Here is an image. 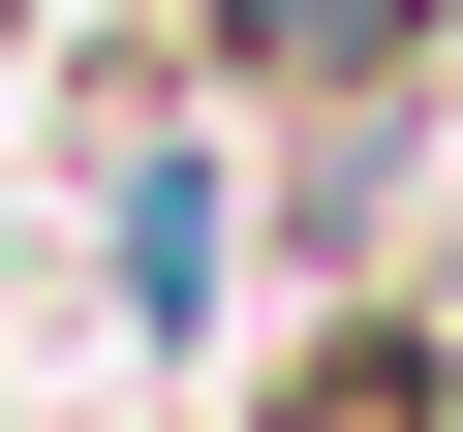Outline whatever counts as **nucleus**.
Listing matches in <instances>:
<instances>
[{"label": "nucleus", "instance_id": "obj_2", "mask_svg": "<svg viewBox=\"0 0 463 432\" xmlns=\"http://www.w3.org/2000/svg\"><path fill=\"white\" fill-rule=\"evenodd\" d=\"M279 432H432V340H340V371H309Z\"/></svg>", "mask_w": 463, "mask_h": 432}, {"label": "nucleus", "instance_id": "obj_1", "mask_svg": "<svg viewBox=\"0 0 463 432\" xmlns=\"http://www.w3.org/2000/svg\"><path fill=\"white\" fill-rule=\"evenodd\" d=\"M216 62H248V93H371V62H402V0H216Z\"/></svg>", "mask_w": 463, "mask_h": 432}]
</instances>
